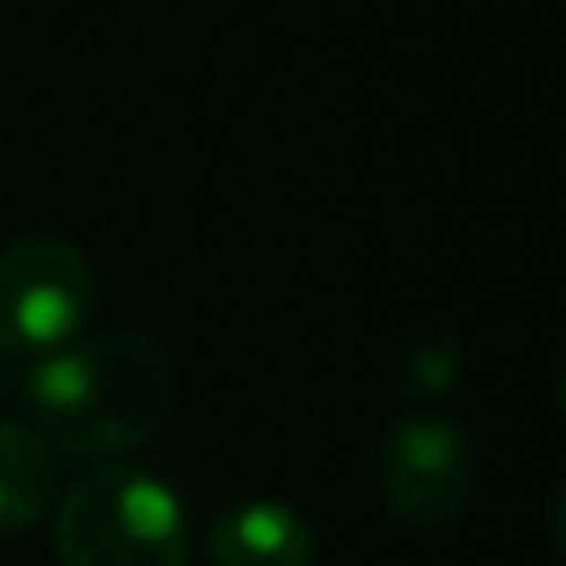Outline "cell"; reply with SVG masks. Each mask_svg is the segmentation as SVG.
Listing matches in <instances>:
<instances>
[{
	"label": "cell",
	"mask_w": 566,
	"mask_h": 566,
	"mask_svg": "<svg viewBox=\"0 0 566 566\" xmlns=\"http://www.w3.org/2000/svg\"><path fill=\"white\" fill-rule=\"evenodd\" d=\"M35 432L70 458H119L165 432L179 382L145 333H95L45 353L25 378Z\"/></svg>",
	"instance_id": "6da1fadb"
},
{
	"label": "cell",
	"mask_w": 566,
	"mask_h": 566,
	"mask_svg": "<svg viewBox=\"0 0 566 566\" xmlns=\"http://www.w3.org/2000/svg\"><path fill=\"white\" fill-rule=\"evenodd\" d=\"M55 552L60 566H185V502L155 472L105 462L60 497Z\"/></svg>",
	"instance_id": "7a4b0ae2"
},
{
	"label": "cell",
	"mask_w": 566,
	"mask_h": 566,
	"mask_svg": "<svg viewBox=\"0 0 566 566\" xmlns=\"http://www.w3.org/2000/svg\"><path fill=\"white\" fill-rule=\"evenodd\" d=\"M95 308V269L70 239L25 234L0 249V353H55Z\"/></svg>",
	"instance_id": "3957f363"
},
{
	"label": "cell",
	"mask_w": 566,
	"mask_h": 566,
	"mask_svg": "<svg viewBox=\"0 0 566 566\" xmlns=\"http://www.w3.org/2000/svg\"><path fill=\"white\" fill-rule=\"evenodd\" d=\"M472 442L448 418H402L378 448V488L388 507L412 527H438L458 517L472 497Z\"/></svg>",
	"instance_id": "277c9868"
},
{
	"label": "cell",
	"mask_w": 566,
	"mask_h": 566,
	"mask_svg": "<svg viewBox=\"0 0 566 566\" xmlns=\"http://www.w3.org/2000/svg\"><path fill=\"white\" fill-rule=\"evenodd\" d=\"M209 562L214 566H308L313 532L293 507L274 497H254L229 507L209 527Z\"/></svg>",
	"instance_id": "5b68a950"
},
{
	"label": "cell",
	"mask_w": 566,
	"mask_h": 566,
	"mask_svg": "<svg viewBox=\"0 0 566 566\" xmlns=\"http://www.w3.org/2000/svg\"><path fill=\"white\" fill-rule=\"evenodd\" d=\"M60 488L55 448L30 422L0 418V537H20L50 512Z\"/></svg>",
	"instance_id": "8992f818"
},
{
	"label": "cell",
	"mask_w": 566,
	"mask_h": 566,
	"mask_svg": "<svg viewBox=\"0 0 566 566\" xmlns=\"http://www.w3.org/2000/svg\"><path fill=\"white\" fill-rule=\"evenodd\" d=\"M452 368H458V353H452L448 343L408 353V388H412V392H438V388H448V382L458 378Z\"/></svg>",
	"instance_id": "52a82bcc"
}]
</instances>
